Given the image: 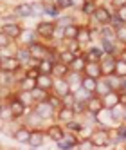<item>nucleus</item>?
<instances>
[{
  "label": "nucleus",
  "mask_w": 126,
  "mask_h": 150,
  "mask_svg": "<svg viewBox=\"0 0 126 150\" xmlns=\"http://www.w3.org/2000/svg\"><path fill=\"white\" fill-rule=\"evenodd\" d=\"M90 141L94 143V146H108L110 139H108V128H96L90 134Z\"/></svg>",
  "instance_id": "1"
},
{
  "label": "nucleus",
  "mask_w": 126,
  "mask_h": 150,
  "mask_svg": "<svg viewBox=\"0 0 126 150\" xmlns=\"http://www.w3.org/2000/svg\"><path fill=\"white\" fill-rule=\"evenodd\" d=\"M34 110H36V114L41 117V120H50V117L54 116V107H52L47 100L34 103Z\"/></svg>",
  "instance_id": "2"
},
{
  "label": "nucleus",
  "mask_w": 126,
  "mask_h": 150,
  "mask_svg": "<svg viewBox=\"0 0 126 150\" xmlns=\"http://www.w3.org/2000/svg\"><path fill=\"white\" fill-rule=\"evenodd\" d=\"M29 51H31V56H33V60L40 62L49 56V47L45 44H40V42H33V44L29 45Z\"/></svg>",
  "instance_id": "3"
},
{
  "label": "nucleus",
  "mask_w": 126,
  "mask_h": 150,
  "mask_svg": "<svg viewBox=\"0 0 126 150\" xmlns=\"http://www.w3.org/2000/svg\"><path fill=\"white\" fill-rule=\"evenodd\" d=\"M54 29H56V22H40L34 31H36L38 36L45 38V40H50L52 38V33H54Z\"/></svg>",
  "instance_id": "4"
},
{
  "label": "nucleus",
  "mask_w": 126,
  "mask_h": 150,
  "mask_svg": "<svg viewBox=\"0 0 126 150\" xmlns=\"http://www.w3.org/2000/svg\"><path fill=\"white\" fill-rule=\"evenodd\" d=\"M0 69L9 71V72H18L20 69H22V62H20L16 56H4V58H2V65H0Z\"/></svg>",
  "instance_id": "5"
},
{
  "label": "nucleus",
  "mask_w": 126,
  "mask_h": 150,
  "mask_svg": "<svg viewBox=\"0 0 126 150\" xmlns=\"http://www.w3.org/2000/svg\"><path fill=\"white\" fill-rule=\"evenodd\" d=\"M92 16L97 20V24H99V25H108V24H110V20H112V13H110L104 6H97Z\"/></svg>",
  "instance_id": "6"
},
{
  "label": "nucleus",
  "mask_w": 126,
  "mask_h": 150,
  "mask_svg": "<svg viewBox=\"0 0 126 150\" xmlns=\"http://www.w3.org/2000/svg\"><path fill=\"white\" fill-rule=\"evenodd\" d=\"M85 103H87V110H88L90 114H97L99 110H103V109H104V101H103L101 96H97V94L90 96V98H88Z\"/></svg>",
  "instance_id": "7"
},
{
  "label": "nucleus",
  "mask_w": 126,
  "mask_h": 150,
  "mask_svg": "<svg viewBox=\"0 0 126 150\" xmlns=\"http://www.w3.org/2000/svg\"><path fill=\"white\" fill-rule=\"evenodd\" d=\"M52 91H54L60 98L65 96L67 92H72L70 91V83H69L67 78H54V81H52Z\"/></svg>",
  "instance_id": "8"
},
{
  "label": "nucleus",
  "mask_w": 126,
  "mask_h": 150,
  "mask_svg": "<svg viewBox=\"0 0 126 150\" xmlns=\"http://www.w3.org/2000/svg\"><path fill=\"white\" fill-rule=\"evenodd\" d=\"M113 69H115V56L113 54H103L101 58V71H103V76H110L113 74Z\"/></svg>",
  "instance_id": "9"
},
{
  "label": "nucleus",
  "mask_w": 126,
  "mask_h": 150,
  "mask_svg": "<svg viewBox=\"0 0 126 150\" xmlns=\"http://www.w3.org/2000/svg\"><path fill=\"white\" fill-rule=\"evenodd\" d=\"M83 72H85V76H92V78H97V80H99V78L103 76L101 63H99V62H87Z\"/></svg>",
  "instance_id": "10"
},
{
  "label": "nucleus",
  "mask_w": 126,
  "mask_h": 150,
  "mask_svg": "<svg viewBox=\"0 0 126 150\" xmlns=\"http://www.w3.org/2000/svg\"><path fill=\"white\" fill-rule=\"evenodd\" d=\"M7 105L11 107V110H13V114H15V120H16V117H20V116H24L25 110H27V105L20 100L18 96H16V98H11V101H9Z\"/></svg>",
  "instance_id": "11"
},
{
  "label": "nucleus",
  "mask_w": 126,
  "mask_h": 150,
  "mask_svg": "<svg viewBox=\"0 0 126 150\" xmlns=\"http://www.w3.org/2000/svg\"><path fill=\"white\" fill-rule=\"evenodd\" d=\"M34 36H38L34 29H22V33H20V36H18L20 45L29 47L31 44H33V42H36V38H34Z\"/></svg>",
  "instance_id": "12"
},
{
  "label": "nucleus",
  "mask_w": 126,
  "mask_h": 150,
  "mask_svg": "<svg viewBox=\"0 0 126 150\" xmlns=\"http://www.w3.org/2000/svg\"><path fill=\"white\" fill-rule=\"evenodd\" d=\"M58 121H61V123H69V121H72L76 117V112H74V109L72 107H65L63 105L61 109L58 110Z\"/></svg>",
  "instance_id": "13"
},
{
  "label": "nucleus",
  "mask_w": 126,
  "mask_h": 150,
  "mask_svg": "<svg viewBox=\"0 0 126 150\" xmlns=\"http://www.w3.org/2000/svg\"><path fill=\"white\" fill-rule=\"evenodd\" d=\"M110 117L113 123H123L124 121V105L119 101L117 105L110 107Z\"/></svg>",
  "instance_id": "14"
},
{
  "label": "nucleus",
  "mask_w": 126,
  "mask_h": 150,
  "mask_svg": "<svg viewBox=\"0 0 126 150\" xmlns=\"http://www.w3.org/2000/svg\"><path fill=\"white\" fill-rule=\"evenodd\" d=\"M69 72H70V67L67 65V63H63L60 60L54 62V67H52V76L54 78H67Z\"/></svg>",
  "instance_id": "15"
},
{
  "label": "nucleus",
  "mask_w": 126,
  "mask_h": 150,
  "mask_svg": "<svg viewBox=\"0 0 126 150\" xmlns=\"http://www.w3.org/2000/svg\"><path fill=\"white\" fill-rule=\"evenodd\" d=\"M52 81H54V76H52V74H43V72H40V76L36 78V87L45 89V91H50V89H52Z\"/></svg>",
  "instance_id": "16"
},
{
  "label": "nucleus",
  "mask_w": 126,
  "mask_h": 150,
  "mask_svg": "<svg viewBox=\"0 0 126 150\" xmlns=\"http://www.w3.org/2000/svg\"><path fill=\"white\" fill-rule=\"evenodd\" d=\"M43 141H45V134L41 132V130H31V137H29V143L27 145H31L33 148H40L41 145H43Z\"/></svg>",
  "instance_id": "17"
},
{
  "label": "nucleus",
  "mask_w": 126,
  "mask_h": 150,
  "mask_svg": "<svg viewBox=\"0 0 126 150\" xmlns=\"http://www.w3.org/2000/svg\"><path fill=\"white\" fill-rule=\"evenodd\" d=\"M47 136H49V139H52V141H60V139H63V136H65V130H63V127L61 125H50L49 128H47V132H45Z\"/></svg>",
  "instance_id": "18"
},
{
  "label": "nucleus",
  "mask_w": 126,
  "mask_h": 150,
  "mask_svg": "<svg viewBox=\"0 0 126 150\" xmlns=\"http://www.w3.org/2000/svg\"><path fill=\"white\" fill-rule=\"evenodd\" d=\"M13 137L16 139L18 143H29V137H31V130L27 127H18L16 130L13 132Z\"/></svg>",
  "instance_id": "19"
},
{
  "label": "nucleus",
  "mask_w": 126,
  "mask_h": 150,
  "mask_svg": "<svg viewBox=\"0 0 126 150\" xmlns=\"http://www.w3.org/2000/svg\"><path fill=\"white\" fill-rule=\"evenodd\" d=\"M0 29H2L9 38H13V40L18 38L20 33H22V27H20V24H7V25H2Z\"/></svg>",
  "instance_id": "20"
},
{
  "label": "nucleus",
  "mask_w": 126,
  "mask_h": 150,
  "mask_svg": "<svg viewBox=\"0 0 126 150\" xmlns=\"http://www.w3.org/2000/svg\"><path fill=\"white\" fill-rule=\"evenodd\" d=\"M103 101H104V107H106V109H110V107H113V105H117L121 101L119 91H110L108 94H104L103 96Z\"/></svg>",
  "instance_id": "21"
},
{
  "label": "nucleus",
  "mask_w": 126,
  "mask_h": 150,
  "mask_svg": "<svg viewBox=\"0 0 126 150\" xmlns=\"http://www.w3.org/2000/svg\"><path fill=\"white\" fill-rule=\"evenodd\" d=\"M103 54H104V52H103L101 47H92V49L87 51V54H83V56H85L87 62H101Z\"/></svg>",
  "instance_id": "22"
},
{
  "label": "nucleus",
  "mask_w": 126,
  "mask_h": 150,
  "mask_svg": "<svg viewBox=\"0 0 126 150\" xmlns=\"http://www.w3.org/2000/svg\"><path fill=\"white\" fill-rule=\"evenodd\" d=\"M15 81H16L15 80V72L0 69V85H2V87H9V85H13Z\"/></svg>",
  "instance_id": "23"
},
{
  "label": "nucleus",
  "mask_w": 126,
  "mask_h": 150,
  "mask_svg": "<svg viewBox=\"0 0 126 150\" xmlns=\"http://www.w3.org/2000/svg\"><path fill=\"white\" fill-rule=\"evenodd\" d=\"M90 38H92L90 27H88V25H79V31H78L76 40L79 42V44H87V42H90Z\"/></svg>",
  "instance_id": "24"
},
{
  "label": "nucleus",
  "mask_w": 126,
  "mask_h": 150,
  "mask_svg": "<svg viewBox=\"0 0 126 150\" xmlns=\"http://www.w3.org/2000/svg\"><path fill=\"white\" fill-rule=\"evenodd\" d=\"M15 15H16L18 18H27V16H31V4L20 2V4L15 7Z\"/></svg>",
  "instance_id": "25"
},
{
  "label": "nucleus",
  "mask_w": 126,
  "mask_h": 150,
  "mask_svg": "<svg viewBox=\"0 0 126 150\" xmlns=\"http://www.w3.org/2000/svg\"><path fill=\"white\" fill-rule=\"evenodd\" d=\"M78 31H79L78 24H70L67 27H63V38H65V40H76Z\"/></svg>",
  "instance_id": "26"
},
{
  "label": "nucleus",
  "mask_w": 126,
  "mask_h": 150,
  "mask_svg": "<svg viewBox=\"0 0 126 150\" xmlns=\"http://www.w3.org/2000/svg\"><path fill=\"white\" fill-rule=\"evenodd\" d=\"M20 62H22V65H24V63H27L31 58H33V56H31V51H29V47H25V45H20L18 49H16V54H15Z\"/></svg>",
  "instance_id": "27"
},
{
  "label": "nucleus",
  "mask_w": 126,
  "mask_h": 150,
  "mask_svg": "<svg viewBox=\"0 0 126 150\" xmlns=\"http://www.w3.org/2000/svg\"><path fill=\"white\" fill-rule=\"evenodd\" d=\"M85 63H87L85 56H76L74 60H72V62L69 63V67H70V71H76V72H83V69H85Z\"/></svg>",
  "instance_id": "28"
},
{
  "label": "nucleus",
  "mask_w": 126,
  "mask_h": 150,
  "mask_svg": "<svg viewBox=\"0 0 126 150\" xmlns=\"http://www.w3.org/2000/svg\"><path fill=\"white\" fill-rule=\"evenodd\" d=\"M81 87L83 89H87L88 92H96V87H97V78H92V76H85L81 81Z\"/></svg>",
  "instance_id": "29"
},
{
  "label": "nucleus",
  "mask_w": 126,
  "mask_h": 150,
  "mask_svg": "<svg viewBox=\"0 0 126 150\" xmlns=\"http://www.w3.org/2000/svg\"><path fill=\"white\" fill-rule=\"evenodd\" d=\"M52 67H54V62L49 60V58H43V60L38 62V69L43 74H52Z\"/></svg>",
  "instance_id": "30"
},
{
  "label": "nucleus",
  "mask_w": 126,
  "mask_h": 150,
  "mask_svg": "<svg viewBox=\"0 0 126 150\" xmlns=\"http://www.w3.org/2000/svg\"><path fill=\"white\" fill-rule=\"evenodd\" d=\"M43 13H45V2L38 0V2L31 4V16H41Z\"/></svg>",
  "instance_id": "31"
},
{
  "label": "nucleus",
  "mask_w": 126,
  "mask_h": 150,
  "mask_svg": "<svg viewBox=\"0 0 126 150\" xmlns=\"http://www.w3.org/2000/svg\"><path fill=\"white\" fill-rule=\"evenodd\" d=\"M31 94H33V101H34V103H38V101H43V100H47L49 91H45V89H40V87H34L33 91H31Z\"/></svg>",
  "instance_id": "32"
},
{
  "label": "nucleus",
  "mask_w": 126,
  "mask_h": 150,
  "mask_svg": "<svg viewBox=\"0 0 126 150\" xmlns=\"http://www.w3.org/2000/svg\"><path fill=\"white\" fill-rule=\"evenodd\" d=\"M113 74L119 78H126V62L123 58L115 60V69H113Z\"/></svg>",
  "instance_id": "33"
},
{
  "label": "nucleus",
  "mask_w": 126,
  "mask_h": 150,
  "mask_svg": "<svg viewBox=\"0 0 126 150\" xmlns=\"http://www.w3.org/2000/svg\"><path fill=\"white\" fill-rule=\"evenodd\" d=\"M0 120L2 121H15V114H13V110H11V107H6V105H2L0 107Z\"/></svg>",
  "instance_id": "34"
},
{
  "label": "nucleus",
  "mask_w": 126,
  "mask_h": 150,
  "mask_svg": "<svg viewBox=\"0 0 126 150\" xmlns=\"http://www.w3.org/2000/svg\"><path fill=\"white\" fill-rule=\"evenodd\" d=\"M36 87V80L34 78H29V76H24L20 80V91H33Z\"/></svg>",
  "instance_id": "35"
},
{
  "label": "nucleus",
  "mask_w": 126,
  "mask_h": 150,
  "mask_svg": "<svg viewBox=\"0 0 126 150\" xmlns=\"http://www.w3.org/2000/svg\"><path fill=\"white\" fill-rule=\"evenodd\" d=\"M99 33H101V38H108V40H117V38H115V29L108 24V25H101V31H99Z\"/></svg>",
  "instance_id": "36"
},
{
  "label": "nucleus",
  "mask_w": 126,
  "mask_h": 150,
  "mask_svg": "<svg viewBox=\"0 0 126 150\" xmlns=\"http://www.w3.org/2000/svg\"><path fill=\"white\" fill-rule=\"evenodd\" d=\"M101 45H103V51L104 52H108V54H113L115 56V42L113 40L101 38Z\"/></svg>",
  "instance_id": "37"
},
{
  "label": "nucleus",
  "mask_w": 126,
  "mask_h": 150,
  "mask_svg": "<svg viewBox=\"0 0 126 150\" xmlns=\"http://www.w3.org/2000/svg\"><path fill=\"white\" fill-rule=\"evenodd\" d=\"M74 58H76V56L72 54V51H69V49L58 51V60H60V62H63V63H67V65H69V63L74 60Z\"/></svg>",
  "instance_id": "38"
},
{
  "label": "nucleus",
  "mask_w": 126,
  "mask_h": 150,
  "mask_svg": "<svg viewBox=\"0 0 126 150\" xmlns=\"http://www.w3.org/2000/svg\"><path fill=\"white\" fill-rule=\"evenodd\" d=\"M96 7H97L96 0H85V2H83V6H81V11L85 13V15H94Z\"/></svg>",
  "instance_id": "39"
},
{
  "label": "nucleus",
  "mask_w": 126,
  "mask_h": 150,
  "mask_svg": "<svg viewBox=\"0 0 126 150\" xmlns=\"http://www.w3.org/2000/svg\"><path fill=\"white\" fill-rule=\"evenodd\" d=\"M110 91H112V89H110L108 81L104 80V81H97V87H96V92H94V94H97V96H101V98H103V96L108 94Z\"/></svg>",
  "instance_id": "40"
},
{
  "label": "nucleus",
  "mask_w": 126,
  "mask_h": 150,
  "mask_svg": "<svg viewBox=\"0 0 126 150\" xmlns=\"http://www.w3.org/2000/svg\"><path fill=\"white\" fill-rule=\"evenodd\" d=\"M90 96H92V92H88L87 89H83V87L74 91V100H78V101H87Z\"/></svg>",
  "instance_id": "41"
},
{
  "label": "nucleus",
  "mask_w": 126,
  "mask_h": 150,
  "mask_svg": "<svg viewBox=\"0 0 126 150\" xmlns=\"http://www.w3.org/2000/svg\"><path fill=\"white\" fill-rule=\"evenodd\" d=\"M63 139H65V141H67V145L72 148V146H78V143H79V139L76 137V134L74 132H65V136H63Z\"/></svg>",
  "instance_id": "42"
},
{
  "label": "nucleus",
  "mask_w": 126,
  "mask_h": 150,
  "mask_svg": "<svg viewBox=\"0 0 126 150\" xmlns=\"http://www.w3.org/2000/svg\"><path fill=\"white\" fill-rule=\"evenodd\" d=\"M115 38H117V42L126 45V24H123L121 27L115 29Z\"/></svg>",
  "instance_id": "43"
},
{
  "label": "nucleus",
  "mask_w": 126,
  "mask_h": 150,
  "mask_svg": "<svg viewBox=\"0 0 126 150\" xmlns=\"http://www.w3.org/2000/svg\"><path fill=\"white\" fill-rule=\"evenodd\" d=\"M108 139L110 143H123V139L119 136V128H108Z\"/></svg>",
  "instance_id": "44"
},
{
  "label": "nucleus",
  "mask_w": 126,
  "mask_h": 150,
  "mask_svg": "<svg viewBox=\"0 0 126 150\" xmlns=\"http://www.w3.org/2000/svg\"><path fill=\"white\" fill-rule=\"evenodd\" d=\"M65 128H67V130H70V132H81L83 128H85V125H83V123H76L74 120H72V121L65 123Z\"/></svg>",
  "instance_id": "45"
},
{
  "label": "nucleus",
  "mask_w": 126,
  "mask_h": 150,
  "mask_svg": "<svg viewBox=\"0 0 126 150\" xmlns=\"http://www.w3.org/2000/svg\"><path fill=\"white\" fill-rule=\"evenodd\" d=\"M47 101L54 107V110H60L61 107H63V101H61V98H60L58 94H56V96H47Z\"/></svg>",
  "instance_id": "46"
},
{
  "label": "nucleus",
  "mask_w": 126,
  "mask_h": 150,
  "mask_svg": "<svg viewBox=\"0 0 126 150\" xmlns=\"http://www.w3.org/2000/svg\"><path fill=\"white\" fill-rule=\"evenodd\" d=\"M43 15H47V16H58L60 15V9H58V6L52 2V4H45V13Z\"/></svg>",
  "instance_id": "47"
},
{
  "label": "nucleus",
  "mask_w": 126,
  "mask_h": 150,
  "mask_svg": "<svg viewBox=\"0 0 126 150\" xmlns=\"http://www.w3.org/2000/svg\"><path fill=\"white\" fill-rule=\"evenodd\" d=\"M72 109H74L76 114H85V112H87V103H85V101L74 100V103H72Z\"/></svg>",
  "instance_id": "48"
},
{
  "label": "nucleus",
  "mask_w": 126,
  "mask_h": 150,
  "mask_svg": "<svg viewBox=\"0 0 126 150\" xmlns=\"http://www.w3.org/2000/svg\"><path fill=\"white\" fill-rule=\"evenodd\" d=\"M40 121H43L41 117L36 114V110H31L29 114H27V125H38Z\"/></svg>",
  "instance_id": "49"
},
{
  "label": "nucleus",
  "mask_w": 126,
  "mask_h": 150,
  "mask_svg": "<svg viewBox=\"0 0 126 150\" xmlns=\"http://www.w3.org/2000/svg\"><path fill=\"white\" fill-rule=\"evenodd\" d=\"M11 42H13V38H9L2 29H0V49H4V47H7V45H11Z\"/></svg>",
  "instance_id": "50"
},
{
  "label": "nucleus",
  "mask_w": 126,
  "mask_h": 150,
  "mask_svg": "<svg viewBox=\"0 0 126 150\" xmlns=\"http://www.w3.org/2000/svg\"><path fill=\"white\" fill-rule=\"evenodd\" d=\"M70 24H74V16H61L58 22H56L58 27H67V25H70Z\"/></svg>",
  "instance_id": "51"
},
{
  "label": "nucleus",
  "mask_w": 126,
  "mask_h": 150,
  "mask_svg": "<svg viewBox=\"0 0 126 150\" xmlns=\"http://www.w3.org/2000/svg\"><path fill=\"white\" fill-rule=\"evenodd\" d=\"M25 76L36 80V78L40 76V69H38V67H27V69H25Z\"/></svg>",
  "instance_id": "52"
},
{
  "label": "nucleus",
  "mask_w": 126,
  "mask_h": 150,
  "mask_svg": "<svg viewBox=\"0 0 126 150\" xmlns=\"http://www.w3.org/2000/svg\"><path fill=\"white\" fill-rule=\"evenodd\" d=\"M124 22H123V20L117 16V13H115V15H112V20H110V25L113 27V29H117V27H121Z\"/></svg>",
  "instance_id": "53"
},
{
  "label": "nucleus",
  "mask_w": 126,
  "mask_h": 150,
  "mask_svg": "<svg viewBox=\"0 0 126 150\" xmlns=\"http://www.w3.org/2000/svg\"><path fill=\"white\" fill-rule=\"evenodd\" d=\"M56 6H58V9H67V7H72V0H56L54 2Z\"/></svg>",
  "instance_id": "54"
},
{
  "label": "nucleus",
  "mask_w": 126,
  "mask_h": 150,
  "mask_svg": "<svg viewBox=\"0 0 126 150\" xmlns=\"http://www.w3.org/2000/svg\"><path fill=\"white\" fill-rule=\"evenodd\" d=\"M16 20H18V16H16L15 13H13V15H9V16H4V18H2V22H4L2 25H7V24H18Z\"/></svg>",
  "instance_id": "55"
},
{
  "label": "nucleus",
  "mask_w": 126,
  "mask_h": 150,
  "mask_svg": "<svg viewBox=\"0 0 126 150\" xmlns=\"http://www.w3.org/2000/svg\"><path fill=\"white\" fill-rule=\"evenodd\" d=\"M92 146H94V143L90 141V137H87V139H83V141L78 143V148H92Z\"/></svg>",
  "instance_id": "56"
},
{
  "label": "nucleus",
  "mask_w": 126,
  "mask_h": 150,
  "mask_svg": "<svg viewBox=\"0 0 126 150\" xmlns=\"http://www.w3.org/2000/svg\"><path fill=\"white\" fill-rule=\"evenodd\" d=\"M117 16L123 20L124 24H126V6H121V7H117Z\"/></svg>",
  "instance_id": "57"
},
{
  "label": "nucleus",
  "mask_w": 126,
  "mask_h": 150,
  "mask_svg": "<svg viewBox=\"0 0 126 150\" xmlns=\"http://www.w3.org/2000/svg\"><path fill=\"white\" fill-rule=\"evenodd\" d=\"M113 7H121V6H126V0H110Z\"/></svg>",
  "instance_id": "58"
},
{
  "label": "nucleus",
  "mask_w": 126,
  "mask_h": 150,
  "mask_svg": "<svg viewBox=\"0 0 126 150\" xmlns=\"http://www.w3.org/2000/svg\"><path fill=\"white\" fill-rule=\"evenodd\" d=\"M121 58H123V60L126 62V51H123V52H121Z\"/></svg>",
  "instance_id": "59"
},
{
  "label": "nucleus",
  "mask_w": 126,
  "mask_h": 150,
  "mask_svg": "<svg viewBox=\"0 0 126 150\" xmlns=\"http://www.w3.org/2000/svg\"><path fill=\"white\" fill-rule=\"evenodd\" d=\"M124 121H126V105H124Z\"/></svg>",
  "instance_id": "60"
},
{
  "label": "nucleus",
  "mask_w": 126,
  "mask_h": 150,
  "mask_svg": "<svg viewBox=\"0 0 126 150\" xmlns=\"http://www.w3.org/2000/svg\"><path fill=\"white\" fill-rule=\"evenodd\" d=\"M0 65H2V56H0Z\"/></svg>",
  "instance_id": "61"
},
{
  "label": "nucleus",
  "mask_w": 126,
  "mask_h": 150,
  "mask_svg": "<svg viewBox=\"0 0 126 150\" xmlns=\"http://www.w3.org/2000/svg\"><path fill=\"white\" fill-rule=\"evenodd\" d=\"M52 2H56V0H52Z\"/></svg>",
  "instance_id": "62"
}]
</instances>
